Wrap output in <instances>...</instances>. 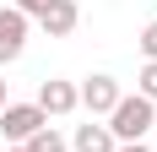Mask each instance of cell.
<instances>
[{"mask_svg":"<svg viewBox=\"0 0 157 152\" xmlns=\"http://www.w3.org/2000/svg\"><path fill=\"white\" fill-rule=\"evenodd\" d=\"M152 125H157V103H146V98H119L114 114H109V136L119 141V147H130V141H141Z\"/></svg>","mask_w":157,"mask_h":152,"instance_id":"cell-1","label":"cell"},{"mask_svg":"<svg viewBox=\"0 0 157 152\" xmlns=\"http://www.w3.org/2000/svg\"><path fill=\"white\" fill-rule=\"evenodd\" d=\"M119 98H125V87H119V82H114V76H87V82H81L76 87V103L87 109V114H92V120H109L114 114V103H119Z\"/></svg>","mask_w":157,"mask_h":152,"instance_id":"cell-2","label":"cell"},{"mask_svg":"<svg viewBox=\"0 0 157 152\" xmlns=\"http://www.w3.org/2000/svg\"><path fill=\"white\" fill-rule=\"evenodd\" d=\"M44 109H38V103H6V109H0V136H6V141H11V147H22V141H27L33 136V130H44Z\"/></svg>","mask_w":157,"mask_h":152,"instance_id":"cell-3","label":"cell"},{"mask_svg":"<svg viewBox=\"0 0 157 152\" xmlns=\"http://www.w3.org/2000/svg\"><path fill=\"white\" fill-rule=\"evenodd\" d=\"M33 103L44 109V120H65V114H76V82H60V76H49V82H38V98Z\"/></svg>","mask_w":157,"mask_h":152,"instance_id":"cell-4","label":"cell"},{"mask_svg":"<svg viewBox=\"0 0 157 152\" xmlns=\"http://www.w3.org/2000/svg\"><path fill=\"white\" fill-rule=\"evenodd\" d=\"M27 16L11 11V6H0V65H16L22 60V49H27Z\"/></svg>","mask_w":157,"mask_h":152,"instance_id":"cell-5","label":"cell"},{"mask_svg":"<svg viewBox=\"0 0 157 152\" xmlns=\"http://www.w3.org/2000/svg\"><path fill=\"white\" fill-rule=\"evenodd\" d=\"M76 22H81V6H76V0H54V6L38 16V27H44L49 38H71V33H76Z\"/></svg>","mask_w":157,"mask_h":152,"instance_id":"cell-6","label":"cell"},{"mask_svg":"<svg viewBox=\"0 0 157 152\" xmlns=\"http://www.w3.org/2000/svg\"><path fill=\"white\" fill-rule=\"evenodd\" d=\"M65 147H76V152H119V141L109 136V125L87 120V125H76V130H71V141H65Z\"/></svg>","mask_w":157,"mask_h":152,"instance_id":"cell-7","label":"cell"},{"mask_svg":"<svg viewBox=\"0 0 157 152\" xmlns=\"http://www.w3.org/2000/svg\"><path fill=\"white\" fill-rule=\"evenodd\" d=\"M22 147H27V152H65V136L54 130V125H44V130H33Z\"/></svg>","mask_w":157,"mask_h":152,"instance_id":"cell-8","label":"cell"},{"mask_svg":"<svg viewBox=\"0 0 157 152\" xmlns=\"http://www.w3.org/2000/svg\"><path fill=\"white\" fill-rule=\"evenodd\" d=\"M136 98L157 103V60H146V65H141V76H136Z\"/></svg>","mask_w":157,"mask_h":152,"instance_id":"cell-9","label":"cell"},{"mask_svg":"<svg viewBox=\"0 0 157 152\" xmlns=\"http://www.w3.org/2000/svg\"><path fill=\"white\" fill-rule=\"evenodd\" d=\"M49 6H54V0H11V11H22L27 22H38V16H44Z\"/></svg>","mask_w":157,"mask_h":152,"instance_id":"cell-10","label":"cell"},{"mask_svg":"<svg viewBox=\"0 0 157 152\" xmlns=\"http://www.w3.org/2000/svg\"><path fill=\"white\" fill-rule=\"evenodd\" d=\"M136 44H141V54H146V60H157V16L141 27V38H136Z\"/></svg>","mask_w":157,"mask_h":152,"instance_id":"cell-11","label":"cell"},{"mask_svg":"<svg viewBox=\"0 0 157 152\" xmlns=\"http://www.w3.org/2000/svg\"><path fill=\"white\" fill-rule=\"evenodd\" d=\"M119 152H152V147H141V141H130V147H119Z\"/></svg>","mask_w":157,"mask_h":152,"instance_id":"cell-12","label":"cell"},{"mask_svg":"<svg viewBox=\"0 0 157 152\" xmlns=\"http://www.w3.org/2000/svg\"><path fill=\"white\" fill-rule=\"evenodd\" d=\"M6 103H11V98H6V76H0V109H6Z\"/></svg>","mask_w":157,"mask_h":152,"instance_id":"cell-13","label":"cell"},{"mask_svg":"<svg viewBox=\"0 0 157 152\" xmlns=\"http://www.w3.org/2000/svg\"><path fill=\"white\" fill-rule=\"evenodd\" d=\"M6 152H27V147H6Z\"/></svg>","mask_w":157,"mask_h":152,"instance_id":"cell-14","label":"cell"},{"mask_svg":"<svg viewBox=\"0 0 157 152\" xmlns=\"http://www.w3.org/2000/svg\"><path fill=\"white\" fill-rule=\"evenodd\" d=\"M152 152H157V147H152Z\"/></svg>","mask_w":157,"mask_h":152,"instance_id":"cell-15","label":"cell"}]
</instances>
